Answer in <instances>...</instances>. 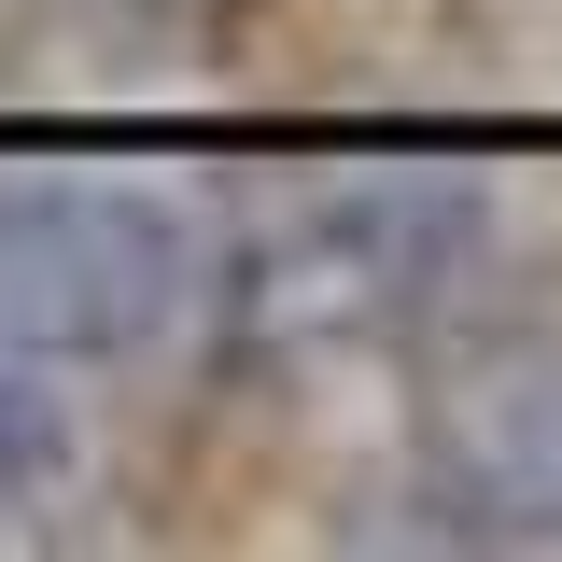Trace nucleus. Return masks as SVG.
Returning a JSON list of instances; mask_svg holds the SVG:
<instances>
[{"label":"nucleus","instance_id":"f257e3e1","mask_svg":"<svg viewBox=\"0 0 562 562\" xmlns=\"http://www.w3.org/2000/svg\"><path fill=\"white\" fill-rule=\"evenodd\" d=\"M492 211L450 169H366L324 183L310 211H281L268 239L239 254V338L254 351H351V338H408L450 281L479 268Z\"/></svg>","mask_w":562,"mask_h":562},{"label":"nucleus","instance_id":"f03ea898","mask_svg":"<svg viewBox=\"0 0 562 562\" xmlns=\"http://www.w3.org/2000/svg\"><path fill=\"white\" fill-rule=\"evenodd\" d=\"M211 295V225L155 183H0V351L127 366Z\"/></svg>","mask_w":562,"mask_h":562},{"label":"nucleus","instance_id":"7ed1b4c3","mask_svg":"<svg viewBox=\"0 0 562 562\" xmlns=\"http://www.w3.org/2000/svg\"><path fill=\"white\" fill-rule=\"evenodd\" d=\"M436 464H450V506L479 535L562 549V366H520V380L464 394L450 436H436Z\"/></svg>","mask_w":562,"mask_h":562},{"label":"nucleus","instance_id":"20e7f679","mask_svg":"<svg viewBox=\"0 0 562 562\" xmlns=\"http://www.w3.org/2000/svg\"><path fill=\"white\" fill-rule=\"evenodd\" d=\"M70 464H85L70 366H43V351H0V492H70Z\"/></svg>","mask_w":562,"mask_h":562}]
</instances>
